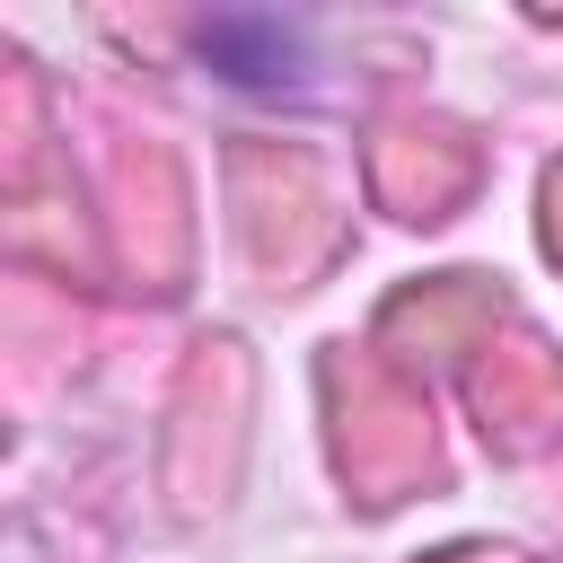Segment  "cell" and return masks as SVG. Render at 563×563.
<instances>
[{"label":"cell","mask_w":563,"mask_h":563,"mask_svg":"<svg viewBox=\"0 0 563 563\" xmlns=\"http://www.w3.org/2000/svg\"><path fill=\"white\" fill-rule=\"evenodd\" d=\"M202 53L229 70V79H282L290 70V26H273V18H220V26H202Z\"/></svg>","instance_id":"obj_1"}]
</instances>
